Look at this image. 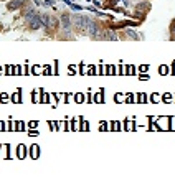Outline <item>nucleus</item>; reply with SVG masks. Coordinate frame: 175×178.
<instances>
[{"label":"nucleus","mask_w":175,"mask_h":178,"mask_svg":"<svg viewBox=\"0 0 175 178\" xmlns=\"http://www.w3.org/2000/svg\"><path fill=\"white\" fill-rule=\"evenodd\" d=\"M73 25L78 31H86V17L83 15H74L73 18Z\"/></svg>","instance_id":"f257e3e1"},{"label":"nucleus","mask_w":175,"mask_h":178,"mask_svg":"<svg viewBox=\"0 0 175 178\" xmlns=\"http://www.w3.org/2000/svg\"><path fill=\"white\" fill-rule=\"evenodd\" d=\"M60 21H61V26H63V30L66 31V33H68V31H71L73 20H71V18H69V15H68V13H63V15H61V20H60Z\"/></svg>","instance_id":"f03ea898"},{"label":"nucleus","mask_w":175,"mask_h":178,"mask_svg":"<svg viewBox=\"0 0 175 178\" xmlns=\"http://www.w3.org/2000/svg\"><path fill=\"white\" fill-rule=\"evenodd\" d=\"M28 26H30L31 30H38L40 26H43L41 25V20H40V15H33L31 17L30 20H28Z\"/></svg>","instance_id":"7ed1b4c3"},{"label":"nucleus","mask_w":175,"mask_h":178,"mask_svg":"<svg viewBox=\"0 0 175 178\" xmlns=\"http://www.w3.org/2000/svg\"><path fill=\"white\" fill-rule=\"evenodd\" d=\"M25 5V0H12V2H8V10H17V8H20V7Z\"/></svg>","instance_id":"20e7f679"},{"label":"nucleus","mask_w":175,"mask_h":178,"mask_svg":"<svg viewBox=\"0 0 175 178\" xmlns=\"http://www.w3.org/2000/svg\"><path fill=\"white\" fill-rule=\"evenodd\" d=\"M58 23H60V21H58L56 17H51V15H50V23H48V28H47V30L56 31L58 30Z\"/></svg>","instance_id":"39448f33"},{"label":"nucleus","mask_w":175,"mask_h":178,"mask_svg":"<svg viewBox=\"0 0 175 178\" xmlns=\"http://www.w3.org/2000/svg\"><path fill=\"white\" fill-rule=\"evenodd\" d=\"M33 15H36L35 8H33V7H26L25 12H23V18H25V20H30V18H31Z\"/></svg>","instance_id":"423d86ee"},{"label":"nucleus","mask_w":175,"mask_h":178,"mask_svg":"<svg viewBox=\"0 0 175 178\" xmlns=\"http://www.w3.org/2000/svg\"><path fill=\"white\" fill-rule=\"evenodd\" d=\"M116 38H117V35L112 30H106L103 35V40H116Z\"/></svg>","instance_id":"0eeeda50"},{"label":"nucleus","mask_w":175,"mask_h":178,"mask_svg":"<svg viewBox=\"0 0 175 178\" xmlns=\"http://www.w3.org/2000/svg\"><path fill=\"white\" fill-rule=\"evenodd\" d=\"M40 20H41V25L45 26V28H48V23H50V15H48V13H41V15H40Z\"/></svg>","instance_id":"6e6552de"},{"label":"nucleus","mask_w":175,"mask_h":178,"mask_svg":"<svg viewBox=\"0 0 175 178\" xmlns=\"http://www.w3.org/2000/svg\"><path fill=\"white\" fill-rule=\"evenodd\" d=\"M43 3H45V5H48V7H53V5H55V0H45Z\"/></svg>","instance_id":"1a4fd4ad"},{"label":"nucleus","mask_w":175,"mask_h":178,"mask_svg":"<svg viewBox=\"0 0 175 178\" xmlns=\"http://www.w3.org/2000/svg\"><path fill=\"white\" fill-rule=\"evenodd\" d=\"M172 31H174V38H175V23H174V26H172Z\"/></svg>","instance_id":"9d476101"}]
</instances>
